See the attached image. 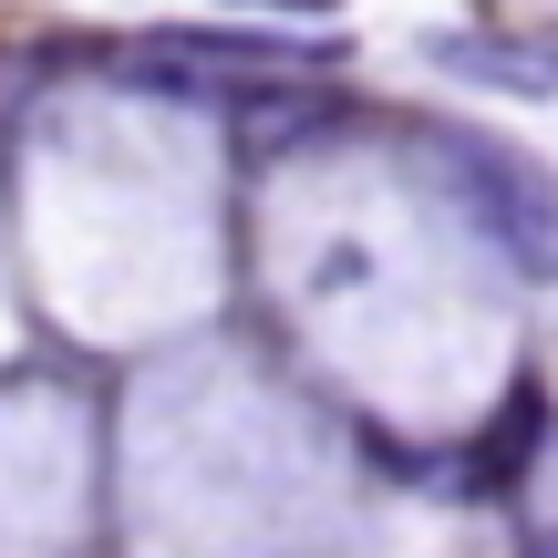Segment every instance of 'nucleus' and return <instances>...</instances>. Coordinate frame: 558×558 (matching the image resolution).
I'll return each instance as SVG.
<instances>
[{"label": "nucleus", "instance_id": "nucleus-1", "mask_svg": "<svg viewBox=\"0 0 558 558\" xmlns=\"http://www.w3.org/2000/svg\"><path fill=\"white\" fill-rule=\"evenodd\" d=\"M424 166H435V186L465 207V228H476L518 279H558V177L527 156V145L435 124V135H424Z\"/></svg>", "mask_w": 558, "mask_h": 558}, {"label": "nucleus", "instance_id": "nucleus-2", "mask_svg": "<svg viewBox=\"0 0 558 558\" xmlns=\"http://www.w3.org/2000/svg\"><path fill=\"white\" fill-rule=\"evenodd\" d=\"M445 62H465L497 94H558V41H518V32H456Z\"/></svg>", "mask_w": 558, "mask_h": 558}, {"label": "nucleus", "instance_id": "nucleus-3", "mask_svg": "<svg viewBox=\"0 0 558 558\" xmlns=\"http://www.w3.org/2000/svg\"><path fill=\"white\" fill-rule=\"evenodd\" d=\"M527 558H558V538H538V548H527Z\"/></svg>", "mask_w": 558, "mask_h": 558}]
</instances>
